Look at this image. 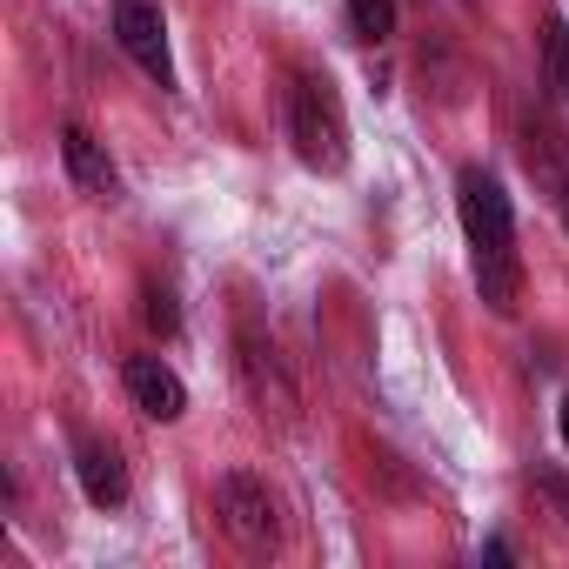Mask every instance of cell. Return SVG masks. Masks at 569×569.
Returning a JSON list of instances; mask_svg holds the SVG:
<instances>
[{
  "label": "cell",
  "mask_w": 569,
  "mask_h": 569,
  "mask_svg": "<svg viewBox=\"0 0 569 569\" xmlns=\"http://www.w3.org/2000/svg\"><path fill=\"white\" fill-rule=\"evenodd\" d=\"M456 214H462V234H469V254H476V289L496 316L516 309L522 296V254H516V208L502 194L496 174L482 168H462L456 174Z\"/></svg>",
  "instance_id": "cell-1"
},
{
  "label": "cell",
  "mask_w": 569,
  "mask_h": 569,
  "mask_svg": "<svg viewBox=\"0 0 569 569\" xmlns=\"http://www.w3.org/2000/svg\"><path fill=\"white\" fill-rule=\"evenodd\" d=\"M289 141L302 154V168L316 174H342L349 168V114L329 74H296L289 88Z\"/></svg>",
  "instance_id": "cell-2"
},
{
  "label": "cell",
  "mask_w": 569,
  "mask_h": 569,
  "mask_svg": "<svg viewBox=\"0 0 569 569\" xmlns=\"http://www.w3.org/2000/svg\"><path fill=\"white\" fill-rule=\"evenodd\" d=\"M214 509H221V529L241 542V549H281V509H274V496H268V482L261 476H248V469H228L221 482H214Z\"/></svg>",
  "instance_id": "cell-3"
},
{
  "label": "cell",
  "mask_w": 569,
  "mask_h": 569,
  "mask_svg": "<svg viewBox=\"0 0 569 569\" xmlns=\"http://www.w3.org/2000/svg\"><path fill=\"white\" fill-rule=\"evenodd\" d=\"M114 41L121 54L154 81V88H174V54H168V21L154 0H114Z\"/></svg>",
  "instance_id": "cell-4"
},
{
  "label": "cell",
  "mask_w": 569,
  "mask_h": 569,
  "mask_svg": "<svg viewBox=\"0 0 569 569\" xmlns=\"http://www.w3.org/2000/svg\"><path fill=\"white\" fill-rule=\"evenodd\" d=\"M121 382H128V402L141 416H154V422H181L188 416V389H181V376L161 356H128L121 362Z\"/></svg>",
  "instance_id": "cell-5"
},
{
  "label": "cell",
  "mask_w": 569,
  "mask_h": 569,
  "mask_svg": "<svg viewBox=\"0 0 569 569\" xmlns=\"http://www.w3.org/2000/svg\"><path fill=\"white\" fill-rule=\"evenodd\" d=\"M74 476H81V496L94 502V509H121L128 502V469H121V456L108 449V442H74Z\"/></svg>",
  "instance_id": "cell-6"
},
{
  "label": "cell",
  "mask_w": 569,
  "mask_h": 569,
  "mask_svg": "<svg viewBox=\"0 0 569 569\" xmlns=\"http://www.w3.org/2000/svg\"><path fill=\"white\" fill-rule=\"evenodd\" d=\"M61 161H68V181H74L81 194H114V188H121L108 148H101L88 128H61Z\"/></svg>",
  "instance_id": "cell-7"
},
{
  "label": "cell",
  "mask_w": 569,
  "mask_h": 569,
  "mask_svg": "<svg viewBox=\"0 0 569 569\" xmlns=\"http://www.w3.org/2000/svg\"><path fill=\"white\" fill-rule=\"evenodd\" d=\"M522 161H529V174H536V181H549V188H556V201L569 194V141H562L556 128L529 121V128H522Z\"/></svg>",
  "instance_id": "cell-8"
},
{
  "label": "cell",
  "mask_w": 569,
  "mask_h": 569,
  "mask_svg": "<svg viewBox=\"0 0 569 569\" xmlns=\"http://www.w3.org/2000/svg\"><path fill=\"white\" fill-rule=\"evenodd\" d=\"M536 48H542V88H549L556 101H569V21H562V14H542Z\"/></svg>",
  "instance_id": "cell-9"
},
{
  "label": "cell",
  "mask_w": 569,
  "mask_h": 569,
  "mask_svg": "<svg viewBox=\"0 0 569 569\" xmlns=\"http://www.w3.org/2000/svg\"><path fill=\"white\" fill-rule=\"evenodd\" d=\"M356 41H389L396 34V0H342Z\"/></svg>",
  "instance_id": "cell-10"
},
{
  "label": "cell",
  "mask_w": 569,
  "mask_h": 569,
  "mask_svg": "<svg viewBox=\"0 0 569 569\" xmlns=\"http://www.w3.org/2000/svg\"><path fill=\"white\" fill-rule=\"evenodd\" d=\"M529 489H536V502L549 509V522L569 536V476H556V469H536V476H529Z\"/></svg>",
  "instance_id": "cell-11"
},
{
  "label": "cell",
  "mask_w": 569,
  "mask_h": 569,
  "mask_svg": "<svg viewBox=\"0 0 569 569\" xmlns=\"http://www.w3.org/2000/svg\"><path fill=\"white\" fill-rule=\"evenodd\" d=\"M141 316H148V329H154V336H174V329H181V309H174V296H168V289H148V296H141Z\"/></svg>",
  "instance_id": "cell-12"
},
{
  "label": "cell",
  "mask_w": 569,
  "mask_h": 569,
  "mask_svg": "<svg viewBox=\"0 0 569 569\" xmlns=\"http://www.w3.org/2000/svg\"><path fill=\"white\" fill-rule=\"evenodd\" d=\"M556 422H562V442H569V396H562V409H556Z\"/></svg>",
  "instance_id": "cell-13"
},
{
  "label": "cell",
  "mask_w": 569,
  "mask_h": 569,
  "mask_svg": "<svg viewBox=\"0 0 569 569\" xmlns=\"http://www.w3.org/2000/svg\"><path fill=\"white\" fill-rule=\"evenodd\" d=\"M562 228H569V194H562Z\"/></svg>",
  "instance_id": "cell-14"
}]
</instances>
